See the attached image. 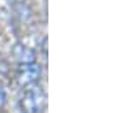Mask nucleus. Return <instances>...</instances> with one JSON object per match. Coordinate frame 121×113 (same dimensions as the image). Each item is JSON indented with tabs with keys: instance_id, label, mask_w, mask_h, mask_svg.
<instances>
[{
	"instance_id": "f03ea898",
	"label": "nucleus",
	"mask_w": 121,
	"mask_h": 113,
	"mask_svg": "<svg viewBox=\"0 0 121 113\" xmlns=\"http://www.w3.org/2000/svg\"><path fill=\"white\" fill-rule=\"evenodd\" d=\"M44 104H46V96L36 86L26 89L19 101V106L23 113H40Z\"/></svg>"
},
{
	"instance_id": "f257e3e1",
	"label": "nucleus",
	"mask_w": 121,
	"mask_h": 113,
	"mask_svg": "<svg viewBox=\"0 0 121 113\" xmlns=\"http://www.w3.org/2000/svg\"><path fill=\"white\" fill-rule=\"evenodd\" d=\"M40 73H42V70L35 61L23 62V63H19V66H17L15 79H16L17 85L26 90V89L36 86V83L40 78Z\"/></svg>"
},
{
	"instance_id": "7ed1b4c3",
	"label": "nucleus",
	"mask_w": 121,
	"mask_h": 113,
	"mask_svg": "<svg viewBox=\"0 0 121 113\" xmlns=\"http://www.w3.org/2000/svg\"><path fill=\"white\" fill-rule=\"evenodd\" d=\"M13 54L16 56V59L19 61V63H23V62H34V52L31 51L30 48L24 47V46H20L17 44L15 50H13Z\"/></svg>"
},
{
	"instance_id": "20e7f679",
	"label": "nucleus",
	"mask_w": 121,
	"mask_h": 113,
	"mask_svg": "<svg viewBox=\"0 0 121 113\" xmlns=\"http://www.w3.org/2000/svg\"><path fill=\"white\" fill-rule=\"evenodd\" d=\"M5 101H7V97H5V91L3 90V87L0 86V109L4 108Z\"/></svg>"
}]
</instances>
